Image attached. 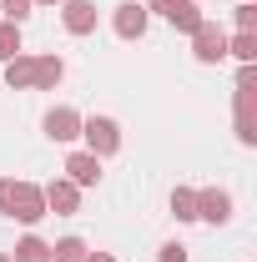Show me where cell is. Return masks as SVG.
<instances>
[{
	"label": "cell",
	"mask_w": 257,
	"mask_h": 262,
	"mask_svg": "<svg viewBox=\"0 0 257 262\" xmlns=\"http://www.w3.org/2000/svg\"><path fill=\"white\" fill-rule=\"evenodd\" d=\"M81 141H86V151L91 157H116L121 151V126L111 121V116H81Z\"/></svg>",
	"instance_id": "cell-1"
},
{
	"label": "cell",
	"mask_w": 257,
	"mask_h": 262,
	"mask_svg": "<svg viewBox=\"0 0 257 262\" xmlns=\"http://www.w3.org/2000/svg\"><path fill=\"white\" fill-rule=\"evenodd\" d=\"M5 217L35 227L40 217H51V212H46V192H40L35 182H15V187H10V202H5Z\"/></svg>",
	"instance_id": "cell-2"
},
{
	"label": "cell",
	"mask_w": 257,
	"mask_h": 262,
	"mask_svg": "<svg viewBox=\"0 0 257 262\" xmlns=\"http://www.w3.org/2000/svg\"><path fill=\"white\" fill-rule=\"evenodd\" d=\"M232 126L242 146H257V86H232Z\"/></svg>",
	"instance_id": "cell-3"
},
{
	"label": "cell",
	"mask_w": 257,
	"mask_h": 262,
	"mask_svg": "<svg viewBox=\"0 0 257 262\" xmlns=\"http://www.w3.org/2000/svg\"><path fill=\"white\" fill-rule=\"evenodd\" d=\"M141 5H146V10H157L161 20H172V26H177V31H182V35H192L197 26L207 20L197 0H141Z\"/></svg>",
	"instance_id": "cell-4"
},
{
	"label": "cell",
	"mask_w": 257,
	"mask_h": 262,
	"mask_svg": "<svg viewBox=\"0 0 257 262\" xmlns=\"http://www.w3.org/2000/svg\"><path fill=\"white\" fill-rule=\"evenodd\" d=\"M192 56L202 66H222L227 61V31L217 26V20H202L192 31Z\"/></svg>",
	"instance_id": "cell-5"
},
{
	"label": "cell",
	"mask_w": 257,
	"mask_h": 262,
	"mask_svg": "<svg viewBox=\"0 0 257 262\" xmlns=\"http://www.w3.org/2000/svg\"><path fill=\"white\" fill-rule=\"evenodd\" d=\"M146 26H152V10H146L141 0H121V5L111 10V31L121 35V40H141Z\"/></svg>",
	"instance_id": "cell-6"
},
{
	"label": "cell",
	"mask_w": 257,
	"mask_h": 262,
	"mask_svg": "<svg viewBox=\"0 0 257 262\" xmlns=\"http://www.w3.org/2000/svg\"><path fill=\"white\" fill-rule=\"evenodd\" d=\"M197 222L227 227V222H232V192H227V187H202V192H197Z\"/></svg>",
	"instance_id": "cell-7"
},
{
	"label": "cell",
	"mask_w": 257,
	"mask_h": 262,
	"mask_svg": "<svg viewBox=\"0 0 257 262\" xmlns=\"http://www.w3.org/2000/svg\"><path fill=\"white\" fill-rule=\"evenodd\" d=\"M40 192H46V212H56V217H76V212H81V187L66 182V177L46 182Z\"/></svg>",
	"instance_id": "cell-8"
},
{
	"label": "cell",
	"mask_w": 257,
	"mask_h": 262,
	"mask_svg": "<svg viewBox=\"0 0 257 262\" xmlns=\"http://www.w3.org/2000/svg\"><path fill=\"white\" fill-rule=\"evenodd\" d=\"M66 35H96V0H61Z\"/></svg>",
	"instance_id": "cell-9"
},
{
	"label": "cell",
	"mask_w": 257,
	"mask_h": 262,
	"mask_svg": "<svg viewBox=\"0 0 257 262\" xmlns=\"http://www.w3.org/2000/svg\"><path fill=\"white\" fill-rule=\"evenodd\" d=\"M40 126H46L51 141H61V146H66V141H76V136H81V111H76V106H51Z\"/></svg>",
	"instance_id": "cell-10"
},
{
	"label": "cell",
	"mask_w": 257,
	"mask_h": 262,
	"mask_svg": "<svg viewBox=\"0 0 257 262\" xmlns=\"http://www.w3.org/2000/svg\"><path fill=\"white\" fill-rule=\"evenodd\" d=\"M66 182L96 187V182H101V157H91V151H71V157H66Z\"/></svg>",
	"instance_id": "cell-11"
},
{
	"label": "cell",
	"mask_w": 257,
	"mask_h": 262,
	"mask_svg": "<svg viewBox=\"0 0 257 262\" xmlns=\"http://www.w3.org/2000/svg\"><path fill=\"white\" fill-rule=\"evenodd\" d=\"M66 81V61L61 56H35V86L31 91H56Z\"/></svg>",
	"instance_id": "cell-12"
},
{
	"label": "cell",
	"mask_w": 257,
	"mask_h": 262,
	"mask_svg": "<svg viewBox=\"0 0 257 262\" xmlns=\"http://www.w3.org/2000/svg\"><path fill=\"white\" fill-rule=\"evenodd\" d=\"M5 86H10V91H31L35 86V56L20 51L15 61H5Z\"/></svg>",
	"instance_id": "cell-13"
},
{
	"label": "cell",
	"mask_w": 257,
	"mask_h": 262,
	"mask_svg": "<svg viewBox=\"0 0 257 262\" xmlns=\"http://www.w3.org/2000/svg\"><path fill=\"white\" fill-rule=\"evenodd\" d=\"M10 257H15V262H51V242L35 237V232H26V237L10 247Z\"/></svg>",
	"instance_id": "cell-14"
},
{
	"label": "cell",
	"mask_w": 257,
	"mask_h": 262,
	"mask_svg": "<svg viewBox=\"0 0 257 262\" xmlns=\"http://www.w3.org/2000/svg\"><path fill=\"white\" fill-rule=\"evenodd\" d=\"M86 237H61V242H51V262H86Z\"/></svg>",
	"instance_id": "cell-15"
},
{
	"label": "cell",
	"mask_w": 257,
	"mask_h": 262,
	"mask_svg": "<svg viewBox=\"0 0 257 262\" xmlns=\"http://www.w3.org/2000/svg\"><path fill=\"white\" fill-rule=\"evenodd\" d=\"M227 56H237L242 66H252V61H257V35H252V31L227 35Z\"/></svg>",
	"instance_id": "cell-16"
},
{
	"label": "cell",
	"mask_w": 257,
	"mask_h": 262,
	"mask_svg": "<svg viewBox=\"0 0 257 262\" xmlns=\"http://www.w3.org/2000/svg\"><path fill=\"white\" fill-rule=\"evenodd\" d=\"M172 217L177 222H197V192L192 187H177L172 192Z\"/></svg>",
	"instance_id": "cell-17"
},
{
	"label": "cell",
	"mask_w": 257,
	"mask_h": 262,
	"mask_svg": "<svg viewBox=\"0 0 257 262\" xmlns=\"http://www.w3.org/2000/svg\"><path fill=\"white\" fill-rule=\"evenodd\" d=\"M20 51H26V40H20V26L0 20V61H15Z\"/></svg>",
	"instance_id": "cell-18"
},
{
	"label": "cell",
	"mask_w": 257,
	"mask_h": 262,
	"mask_svg": "<svg viewBox=\"0 0 257 262\" xmlns=\"http://www.w3.org/2000/svg\"><path fill=\"white\" fill-rule=\"evenodd\" d=\"M0 10H5V20H10V26H26V20H31V10H35V0H0Z\"/></svg>",
	"instance_id": "cell-19"
},
{
	"label": "cell",
	"mask_w": 257,
	"mask_h": 262,
	"mask_svg": "<svg viewBox=\"0 0 257 262\" xmlns=\"http://www.w3.org/2000/svg\"><path fill=\"white\" fill-rule=\"evenodd\" d=\"M232 15H237V31H252L257 35V0H237Z\"/></svg>",
	"instance_id": "cell-20"
},
{
	"label": "cell",
	"mask_w": 257,
	"mask_h": 262,
	"mask_svg": "<svg viewBox=\"0 0 257 262\" xmlns=\"http://www.w3.org/2000/svg\"><path fill=\"white\" fill-rule=\"evenodd\" d=\"M157 262H187V247H182V242H161Z\"/></svg>",
	"instance_id": "cell-21"
},
{
	"label": "cell",
	"mask_w": 257,
	"mask_h": 262,
	"mask_svg": "<svg viewBox=\"0 0 257 262\" xmlns=\"http://www.w3.org/2000/svg\"><path fill=\"white\" fill-rule=\"evenodd\" d=\"M10 187H15V177H0V217H5V202H10Z\"/></svg>",
	"instance_id": "cell-22"
},
{
	"label": "cell",
	"mask_w": 257,
	"mask_h": 262,
	"mask_svg": "<svg viewBox=\"0 0 257 262\" xmlns=\"http://www.w3.org/2000/svg\"><path fill=\"white\" fill-rule=\"evenodd\" d=\"M86 262H116V252H86Z\"/></svg>",
	"instance_id": "cell-23"
},
{
	"label": "cell",
	"mask_w": 257,
	"mask_h": 262,
	"mask_svg": "<svg viewBox=\"0 0 257 262\" xmlns=\"http://www.w3.org/2000/svg\"><path fill=\"white\" fill-rule=\"evenodd\" d=\"M35 5H61V0H35Z\"/></svg>",
	"instance_id": "cell-24"
},
{
	"label": "cell",
	"mask_w": 257,
	"mask_h": 262,
	"mask_svg": "<svg viewBox=\"0 0 257 262\" xmlns=\"http://www.w3.org/2000/svg\"><path fill=\"white\" fill-rule=\"evenodd\" d=\"M0 262H15V257H10V252H0Z\"/></svg>",
	"instance_id": "cell-25"
}]
</instances>
